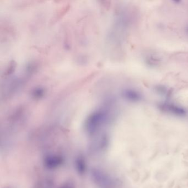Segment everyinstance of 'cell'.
<instances>
[{"label":"cell","mask_w":188,"mask_h":188,"mask_svg":"<svg viewBox=\"0 0 188 188\" xmlns=\"http://www.w3.org/2000/svg\"><path fill=\"white\" fill-rule=\"evenodd\" d=\"M75 168L78 174H85L87 169V164L83 158L79 157L76 159L75 162Z\"/></svg>","instance_id":"cell-3"},{"label":"cell","mask_w":188,"mask_h":188,"mask_svg":"<svg viewBox=\"0 0 188 188\" xmlns=\"http://www.w3.org/2000/svg\"><path fill=\"white\" fill-rule=\"evenodd\" d=\"M64 162V158L57 154H50L47 156L43 161L44 167L47 169H55L61 167Z\"/></svg>","instance_id":"cell-1"},{"label":"cell","mask_w":188,"mask_h":188,"mask_svg":"<svg viewBox=\"0 0 188 188\" xmlns=\"http://www.w3.org/2000/svg\"><path fill=\"white\" fill-rule=\"evenodd\" d=\"M92 176L94 182L97 183V184L101 186H108L109 179L106 174L104 173V172L98 170L94 171L92 172Z\"/></svg>","instance_id":"cell-2"}]
</instances>
